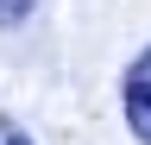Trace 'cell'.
Segmentation results:
<instances>
[{
  "label": "cell",
  "instance_id": "3957f363",
  "mask_svg": "<svg viewBox=\"0 0 151 145\" xmlns=\"http://www.w3.org/2000/svg\"><path fill=\"white\" fill-rule=\"evenodd\" d=\"M0 145H32L25 126H13V120H0Z\"/></svg>",
  "mask_w": 151,
  "mask_h": 145
},
{
  "label": "cell",
  "instance_id": "7a4b0ae2",
  "mask_svg": "<svg viewBox=\"0 0 151 145\" xmlns=\"http://www.w3.org/2000/svg\"><path fill=\"white\" fill-rule=\"evenodd\" d=\"M32 6H38V0H0V32L25 25V19H32Z\"/></svg>",
  "mask_w": 151,
  "mask_h": 145
},
{
  "label": "cell",
  "instance_id": "6da1fadb",
  "mask_svg": "<svg viewBox=\"0 0 151 145\" xmlns=\"http://www.w3.org/2000/svg\"><path fill=\"white\" fill-rule=\"evenodd\" d=\"M120 107H126V126H132V139L151 145V44L132 57L126 69V82H120Z\"/></svg>",
  "mask_w": 151,
  "mask_h": 145
}]
</instances>
